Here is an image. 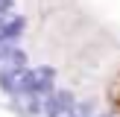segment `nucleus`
<instances>
[{
  "label": "nucleus",
  "instance_id": "obj_1",
  "mask_svg": "<svg viewBox=\"0 0 120 117\" xmlns=\"http://www.w3.org/2000/svg\"><path fill=\"white\" fill-rule=\"evenodd\" d=\"M73 105H76V97H73L70 91H53V94H50V99H47V114H44V117L62 114V111L73 108Z\"/></svg>",
  "mask_w": 120,
  "mask_h": 117
},
{
  "label": "nucleus",
  "instance_id": "obj_2",
  "mask_svg": "<svg viewBox=\"0 0 120 117\" xmlns=\"http://www.w3.org/2000/svg\"><path fill=\"white\" fill-rule=\"evenodd\" d=\"M23 26H26V21H23L21 15H15V12H9V15L0 21V38H6V41H15L18 35L23 32Z\"/></svg>",
  "mask_w": 120,
  "mask_h": 117
},
{
  "label": "nucleus",
  "instance_id": "obj_3",
  "mask_svg": "<svg viewBox=\"0 0 120 117\" xmlns=\"http://www.w3.org/2000/svg\"><path fill=\"white\" fill-rule=\"evenodd\" d=\"M53 117H94V108H91V102H76L73 108L62 111V114H53Z\"/></svg>",
  "mask_w": 120,
  "mask_h": 117
},
{
  "label": "nucleus",
  "instance_id": "obj_4",
  "mask_svg": "<svg viewBox=\"0 0 120 117\" xmlns=\"http://www.w3.org/2000/svg\"><path fill=\"white\" fill-rule=\"evenodd\" d=\"M109 99H111V105L120 111V76L111 82V88H109Z\"/></svg>",
  "mask_w": 120,
  "mask_h": 117
},
{
  "label": "nucleus",
  "instance_id": "obj_5",
  "mask_svg": "<svg viewBox=\"0 0 120 117\" xmlns=\"http://www.w3.org/2000/svg\"><path fill=\"white\" fill-rule=\"evenodd\" d=\"M94 117H111V114H97V111H94Z\"/></svg>",
  "mask_w": 120,
  "mask_h": 117
}]
</instances>
